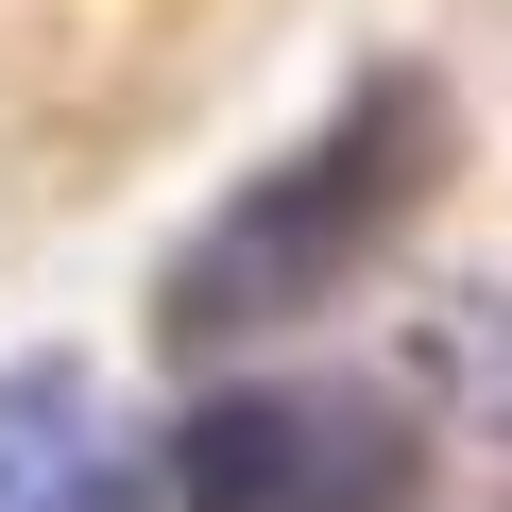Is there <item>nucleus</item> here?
<instances>
[{
	"label": "nucleus",
	"mask_w": 512,
	"mask_h": 512,
	"mask_svg": "<svg viewBox=\"0 0 512 512\" xmlns=\"http://www.w3.org/2000/svg\"><path fill=\"white\" fill-rule=\"evenodd\" d=\"M444 154H461V120H444V86L427 69H359L274 171H239L188 239H171V274H154V325L171 342H274V325H308V308H342L376 256L427 222V188H444Z\"/></svg>",
	"instance_id": "obj_1"
},
{
	"label": "nucleus",
	"mask_w": 512,
	"mask_h": 512,
	"mask_svg": "<svg viewBox=\"0 0 512 512\" xmlns=\"http://www.w3.org/2000/svg\"><path fill=\"white\" fill-rule=\"evenodd\" d=\"M188 512H410L427 495V410L393 376H239L171 427Z\"/></svg>",
	"instance_id": "obj_2"
},
{
	"label": "nucleus",
	"mask_w": 512,
	"mask_h": 512,
	"mask_svg": "<svg viewBox=\"0 0 512 512\" xmlns=\"http://www.w3.org/2000/svg\"><path fill=\"white\" fill-rule=\"evenodd\" d=\"M0 512H103V410L86 376H0Z\"/></svg>",
	"instance_id": "obj_3"
}]
</instances>
